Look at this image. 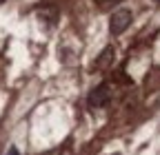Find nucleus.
<instances>
[{
    "label": "nucleus",
    "mask_w": 160,
    "mask_h": 155,
    "mask_svg": "<svg viewBox=\"0 0 160 155\" xmlns=\"http://www.w3.org/2000/svg\"><path fill=\"white\" fill-rule=\"evenodd\" d=\"M7 155H20V153H18V148H16V146H11V148H9V153H7Z\"/></svg>",
    "instance_id": "nucleus-4"
},
{
    "label": "nucleus",
    "mask_w": 160,
    "mask_h": 155,
    "mask_svg": "<svg viewBox=\"0 0 160 155\" xmlns=\"http://www.w3.org/2000/svg\"><path fill=\"white\" fill-rule=\"evenodd\" d=\"M131 20H133V16H131L129 9H118V11H113L111 20H109V31H111V35L125 33L127 27L131 25Z\"/></svg>",
    "instance_id": "nucleus-1"
},
{
    "label": "nucleus",
    "mask_w": 160,
    "mask_h": 155,
    "mask_svg": "<svg viewBox=\"0 0 160 155\" xmlns=\"http://www.w3.org/2000/svg\"><path fill=\"white\" fill-rule=\"evenodd\" d=\"M153 2H156V5H160V0H153Z\"/></svg>",
    "instance_id": "nucleus-5"
},
{
    "label": "nucleus",
    "mask_w": 160,
    "mask_h": 155,
    "mask_svg": "<svg viewBox=\"0 0 160 155\" xmlns=\"http://www.w3.org/2000/svg\"><path fill=\"white\" fill-rule=\"evenodd\" d=\"M2 2H5V0H0V5H2Z\"/></svg>",
    "instance_id": "nucleus-6"
},
{
    "label": "nucleus",
    "mask_w": 160,
    "mask_h": 155,
    "mask_svg": "<svg viewBox=\"0 0 160 155\" xmlns=\"http://www.w3.org/2000/svg\"><path fill=\"white\" fill-rule=\"evenodd\" d=\"M109 100H111L109 84H98V87L89 93V106H91V109H100V106H105V104H109Z\"/></svg>",
    "instance_id": "nucleus-2"
},
{
    "label": "nucleus",
    "mask_w": 160,
    "mask_h": 155,
    "mask_svg": "<svg viewBox=\"0 0 160 155\" xmlns=\"http://www.w3.org/2000/svg\"><path fill=\"white\" fill-rule=\"evenodd\" d=\"M111 58H113V47H107L102 53H100V58L93 62V69L96 71H105L109 67V62H111Z\"/></svg>",
    "instance_id": "nucleus-3"
}]
</instances>
